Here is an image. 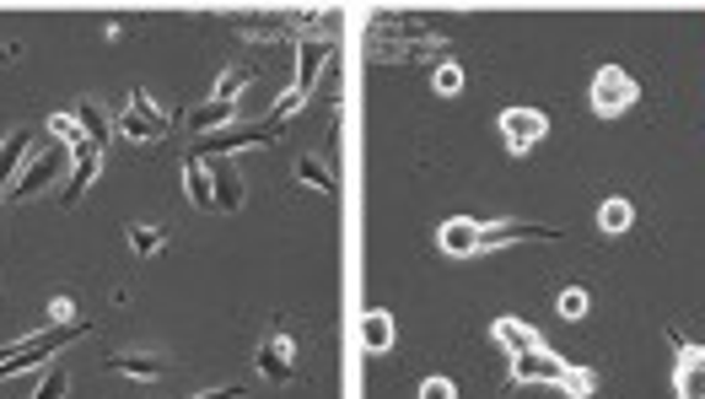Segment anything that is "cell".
<instances>
[{"label":"cell","mask_w":705,"mask_h":399,"mask_svg":"<svg viewBox=\"0 0 705 399\" xmlns=\"http://www.w3.org/2000/svg\"><path fill=\"white\" fill-rule=\"evenodd\" d=\"M87 329H92L87 318H71V324H49V329H38V335H27V340L0 346V378L27 373V367H38V362H60V351L76 346Z\"/></svg>","instance_id":"6da1fadb"},{"label":"cell","mask_w":705,"mask_h":399,"mask_svg":"<svg viewBox=\"0 0 705 399\" xmlns=\"http://www.w3.org/2000/svg\"><path fill=\"white\" fill-rule=\"evenodd\" d=\"M635 98H641V87H635V76H630L624 65H598V71H593L587 102H593V113H598V119H619V113H630Z\"/></svg>","instance_id":"7a4b0ae2"},{"label":"cell","mask_w":705,"mask_h":399,"mask_svg":"<svg viewBox=\"0 0 705 399\" xmlns=\"http://www.w3.org/2000/svg\"><path fill=\"white\" fill-rule=\"evenodd\" d=\"M168 130H173V119H168L157 102L146 98V93H130L124 113H119V135H124V141H135V146H151V141H162Z\"/></svg>","instance_id":"3957f363"},{"label":"cell","mask_w":705,"mask_h":399,"mask_svg":"<svg viewBox=\"0 0 705 399\" xmlns=\"http://www.w3.org/2000/svg\"><path fill=\"white\" fill-rule=\"evenodd\" d=\"M296 356H302V351H296V340H291L285 329H275V335H265V340H259V351H254V367L265 373L269 384H296V378H302Z\"/></svg>","instance_id":"277c9868"},{"label":"cell","mask_w":705,"mask_h":399,"mask_svg":"<svg viewBox=\"0 0 705 399\" xmlns=\"http://www.w3.org/2000/svg\"><path fill=\"white\" fill-rule=\"evenodd\" d=\"M544 135H549V119H544L538 108H523V102H518V108H501V141H507V152L523 157Z\"/></svg>","instance_id":"5b68a950"},{"label":"cell","mask_w":705,"mask_h":399,"mask_svg":"<svg viewBox=\"0 0 705 399\" xmlns=\"http://www.w3.org/2000/svg\"><path fill=\"white\" fill-rule=\"evenodd\" d=\"M566 373H571V362H560L555 351H544V346H533L523 356H512V384H549V389H560L566 384Z\"/></svg>","instance_id":"8992f818"},{"label":"cell","mask_w":705,"mask_h":399,"mask_svg":"<svg viewBox=\"0 0 705 399\" xmlns=\"http://www.w3.org/2000/svg\"><path fill=\"white\" fill-rule=\"evenodd\" d=\"M60 168H65V146H44L22 173H16V184H11V200H33L38 190H49L54 179H60Z\"/></svg>","instance_id":"52a82bcc"},{"label":"cell","mask_w":705,"mask_h":399,"mask_svg":"<svg viewBox=\"0 0 705 399\" xmlns=\"http://www.w3.org/2000/svg\"><path fill=\"white\" fill-rule=\"evenodd\" d=\"M205 168H210V195H216V210H243V173H238V162L232 157H221V152H205Z\"/></svg>","instance_id":"ba28073f"},{"label":"cell","mask_w":705,"mask_h":399,"mask_svg":"<svg viewBox=\"0 0 705 399\" xmlns=\"http://www.w3.org/2000/svg\"><path fill=\"white\" fill-rule=\"evenodd\" d=\"M528 238H560V232H555V227H538V221H518V216H507V221L479 227V254L507 249V243H528Z\"/></svg>","instance_id":"9c48e42d"},{"label":"cell","mask_w":705,"mask_h":399,"mask_svg":"<svg viewBox=\"0 0 705 399\" xmlns=\"http://www.w3.org/2000/svg\"><path fill=\"white\" fill-rule=\"evenodd\" d=\"M393 346H399V318L382 313V307L361 313V351H366V356H388Z\"/></svg>","instance_id":"30bf717a"},{"label":"cell","mask_w":705,"mask_h":399,"mask_svg":"<svg viewBox=\"0 0 705 399\" xmlns=\"http://www.w3.org/2000/svg\"><path fill=\"white\" fill-rule=\"evenodd\" d=\"M437 243H441V254H447V259H474V254H479V221H474V216H452V221H441Z\"/></svg>","instance_id":"8fae6325"},{"label":"cell","mask_w":705,"mask_h":399,"mask_svg":"<svg viewBox=\"0 0 705 399\" xmlns=\"http://www.w3.org/2000/svg\"><path fill=\"white\" fill-rule=\"evenodd\" d=\"M673 395L679 399H705V346H679Z\"/></svg>","instance_id":"7c38bea8"},{"label":"cell","mask_w":705,"mask_h":399,"mask_svg":"<svg viewBox=\"0 0 705 399\" xmlns=\"http://www.w3.org/2000/svg\"><path fill=\"white\" fill-rule=\"evenodd\" d=\"M108 367H113L119 378H141V384L168 378V362H162L157 351H113V356H108Z\"/></svg>","instance_id":"4fadbf2b"},{"label":"cell","mask_w":705,"mask_h":399,"mask_svg":"<svg viewBox=\"0 0 705 399\" xmlns=\"http://www.w3.org/2000/svg\"><path fill=\"white\" fill-rule=\"evenodd\" d=\"M490 340H496L507 356H523V351H533V346H544V340H538V329H533L528 318H512V313L490 324Z\"/></svg>","instance_id":"5bb4252c"},{"label":"cell","mask_w":705,"mask_h":399,"mask_svg":"<svg viewBox=\"0 0 705 399\" xmlns=\"http://www.w3.org/2000/svg\"><path fill=\"white\" fill-rule=\"evenodd\" d=\"M27 157H33V130L22 124V130H11V135L0 141V190L16 184V173L27 168Z\"/></svg>","instance_id":"9a60e30c"},{"label":"cell","mask_w":705,"mask_h":399,"mask_svg":"<svg viewBox=\"0 0 705 399\" xmlns=\"http://www.w3.org/2000/svg\"><path fill=\"white\" fill-rule=\"evenodd\" d=\"M76 157V168H71V179H65V190H60V200L65 205H76V200L92 190V179H97V168H102V152L97 146H82V152H71Z\"/></svg>","instance_id":"2e32d148"},{"label":"cell","mask_w":705,"mask_h":399,"mask_svg":"<svg viewBox=\"0 0 705 399\" xmlns=\"http://www.w3.org/2000/svg\"><path fill=\"white\" fill-rule=\"evenodd\" d=\"M324 60H329V44H324V38H318V44L302 38V44H296V87H291V93L307 98V87H313V76L324 71Z\"/></svg>","instance_id":"e0dca14e"},{"label":"cell","mask_w":705,"mask_h":399,"mask_svg":"<svg viewBox=\"0 0 705 399\" xmlns=\"http://www.w3.org/2000/svg\"><path fill=\"white\" fill-rule=\"evenodd\" d=\"M183 190H189V200H194L199 210H216V195H210V168H205V152L183 157Z\"/></svg>","instance_id":"ac0fdd59"},{"label":"cell","mask_w":705,"mask_h":399,"mask_svg":"<svg viewBox=\"0 0 705 399\" xmlns=\"http://www.w3.org/2000/svg\"><path fill=\"white\" fill-rule=\"evenodd\" d=\"M71 113H76V124L87 130L92 146L102 152V146H108V130H113V124H108V113H102V102H97V98H82L76 108H71Z\"/></svg>","instance_id":"d6986e66"},{"label":"cell","mask_w":705,"mask_h":399,"mask_svg":"<svg viewBox=\"0 0 705 399\" xmlns=\"http://www.w3.org/2000/svg\"><path fill=\"white\" fill-rule=\"evenodd\" d=\"M232 113H238V108H227V102H205V108H194V113H189V130H199V135L210 141V135L232 130Z\"/></svg>","instance_id":"ffe728a7"},{"label":"cell","mask_w":705,"mask_h":399,"mask_svg":"<svg viewBox=\"0 0 705 399\" xmlns=\"http://www.w3.org/2000/svg\"><path fill=\"white\" fill-rule=\"evenodd\" d=\"M296 179H302V184H313L318 195H335V190H340L335 168H329L324 157H313V152H307V157H296Z\"/></svg>","instance_id":"44dd1931"},{"label":"cell","mask_w":705,"mask_h":399,"mask_svg":"<svg viewBox=\"0 0 705 399\" xmlns=\"http://www.w3.org/2000/svg\"><path fill=\"white\" fill-rule=\"evenodd\" d=\"M630 221H635V205H630V200H604V205H598V227H604V232H609V238H619V232H630Z\"/></svg>","instance_id":"7402d4cb"},{"label":"cell","mask_w":705,"mask_h":399,"mask_svg":"<svg viewBox=\"0 0 705 399\" xmlns=\"http://www.w3.org/2000/svg\"><path fill=\"white\" fill-rule=\"evenodd\" d=\"M254 82V65H238V71H227L221 82H216V93H210V102H227V108H238V98H243V87Z\"/></svg>","instance_id":"603a6c76"},{"label":"cell","mask_w":705,"mask_h":399,"mask_svg":"<svg viewBox=\"0 0 705 399\" xmlns=\"http://www.w3.org/2000/svg\"><path fill=\"white\" fill-rule=\"evenodd\" d=\"M162 243H168V232H162V227H151V221H135V227H130V249H135L141 259L162 254Z\"/></svg>","instance_id":"cb8c5ba5"},{"label":"cell","mask_w":705,"mask_h":399,"mask_svg":"<svg viewBox=\"0 0 705 399\" xmlns=\"http://www.w3.org/2000/svg\"><path fill=\"white\" fill-rule=\"evenodd\" d=\"M49 135H54V141H65V152H82V146H92L87 130L76 124V113H54V119H49Z\"/></svg>","instance_id":"d4e9b609"},{"label":"cell","mask_w":705,"mask_h":399,"mask_svg":"<svg viewBox=\"0 0 705 399\" xmlns=\"http://www.w3.org/2000/svg\"><path fill=\"white\" fill-rule=\"evenodd\" d=\"M65 395H71V373L65 367H49L38 378V389H33V399H65Z\"/></svg>","instance_id":"484cf974"},{"label":"cell","mask_w":705,"mask_h":399,"mask_svg":"<svg viewBox=\"0 0 705 399\" xmlns=\"http://www.w3.org/2000/svg\"><path fill=\"white\" fill-rule=\"evenodd\" d=\"M593 389H598V378H593L587 367H571L566 384H560V395H571V399H593Z\"/></svg>","instance_id":"4316f807"},{"label":"cell","mask_w":705,"mask_h":399,"mask_svg":"<svg viewBox=\"0 0 705 399\" xmlns=\"http://www.w3.org/2000/svg\"><path fill=\"white\" fill-rule=\"evenodd\" d=\"M437 93H441V98L463 93V65H458V60H441V65H437Z\"/></svg>","instance_id":"83f0119b"},{"label":"cell","mask_w":705,"mask_h":399,"mask_svg":"<svg viewBox=\"0 0 705 399\" xmlns=\"http://www.w3.org/2000/svg\"><path fill=\"white\" fill-rule=\"evenodd\" d=\"M555 307H560V318H587L593 298H587L582 287H571V292H560V302H555Z\"/></svg>","instance_id":"f1b7e54d"},{"label":"cell","mask_w":705,"mask_h":399,"mask_svg":"<svg viewBox=\"0 0 705 399\" xmlns=\"http://www.w3.org/2000/svg\"><path fill=\"white\" fill-rule=\"evenodd\" d=\"M421 399H458V389H452V378H426Z\"/></svg>","instance_id":"f546056e"},{"label":"cell","mask_w":705,"mask_h":399,"mask_svg":"<svg viewBox=\"0 0 705 399\" xmlns=\"http://www.w3.org/2000/svg\"><path fill=\"white\" fill-rule=\"evenodd\" d=\"M49 313H54V324H71V302H65V298L49 302Z\"/></svg>","instance_id":"4dcf8cb0"},{"label":"cell","mask_w":705,"mask_h":399,"mask_svg":"<svg viewBox=\"0 0 705 399\" xmlns=\"http://www.w3.org/2000/svg\"><path fill=\"white\" fill-rule=\"evenodd\" d=\"M194 399H243V389H205V395H194Z\"/></svg>","instance_id":"1f68e13d"}]
</instances>
